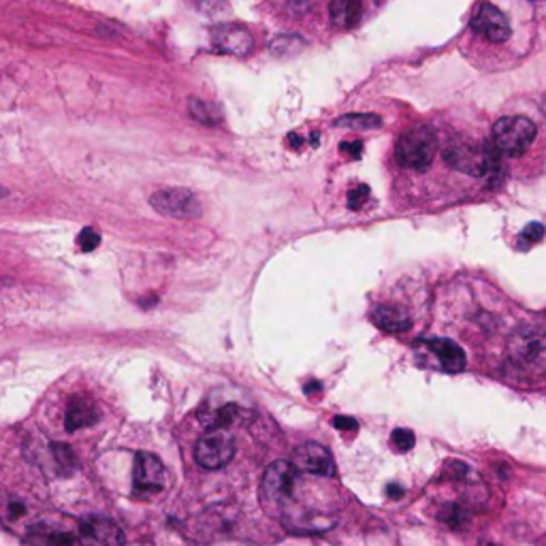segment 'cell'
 Here are the masks:
<instances>
[{
	"instance_id": "cell-1",
	"label": "cell",
	"mask_w": 546,
	"mask_h": 546,
	"mask_svg": "<svg viewBox=\"0 0 546 546\" xmlns=\"http://www.w3.org/2000/svg\"><path fill=\"white\" fill-rule=\"evenodd\" d=\"M299 470L290 461H273L261 480V502L271 514L284 510L299 487Z\"/></svg>"
},
{
	"instance_id": "cell-2",
	"label": "cell",
	"mask_w": 546,
	"mask_h": 546,
	"mask_svg": "<svg viewBox=\"0 0 546 546\" xmlns=\"http://www.w3.org/2000/svg\"><path fill=\"white\" fill-rule=\"evenodd\" d=\"M438 151V137L429 126H414L406 130L397 145H395V159L404 169L412 171H425Z\"/></svg>"
},
{
	"instance_id": "cell-3",
	"label": "cell",
	"mask_w": 546,
	"mask_h": 546,
	"mask_svg": "<svg viewBox=\"0 0 546 546\" xmlns=\"http://www.w3.org/2000/svg\"><path fill=\"white\" fill-rule=\"evenodd\" d=\"M444 161L448 167L474 175V178H489L495 175L500 169L497 156L491 147H478L470 143H454L444 149Z\"/></svg>"
},
{
	"instance_id": "cell-4",
	"label": "cell",
	"mask_w": 546,
	"mask_h": 546,
	"mask_svg": "<svg viewBox=\"0 0 546 546\" xmlns=\"http://www.w3.org/2000/svg\"><path fill=\"white\" fill-rule=\"evenodd\" d=\"M508 356L512 365L527 373L546 371V331L525 329L512 335L508 344Z\"/></svg>"
},
{
	"instance_id": "cell-5",
	"label": "cell",
	"mask_w": 546,
	"mask_h": 546,
	"mask_svg": "<svg viewBox=\"0 0 546 546\" xmlns=\"http://www.w3.org/2000/svg\"><path fill=\"white\" fill-rule=\"evenodd\" d=\"M535 124L529 118L514 116V118H502L493 124V143L500 151L508 156H521L527 151V147L535 139Z\"/></svg>"
},
{
	"instance_id": "cell-6",
	"label": "cell",
	"mask_w": 546,
	"mask_h": 546,
	"mask_svg": "<svg viewBox=\"0 0 546 546\" xmlns=\"http://www.w3.org/2000/svg\"><path fill=\"white\" fill-rule=\"evenodd\" d=\"M149 205L167 216V218H178V220H192L201 216V201L197 194L188 188H163L156 190L149 197Z\"/></svg>"
},
{
	"instance_id": "cell-7",
	"label": "cell",
	"mask_w": 546,
	"mask_h": 546,
	"mask_svg": "<svg viewBox=\"0 0 546 546\" xmlns=\"http://www.w3.org/2000/svg\"><path fill=\"white\" fill-rule=\"evenodd\" d=\"M232 454H235V440L222 427H213L211 431H207L199 440L194 452L197 463L205 470H220L232 459Z\"/></svg>"
},
{
	"instance_id": "cell-8",
	"label": "cell",
	"mask_w": 546,
	"mask_h": 546,
	"mask_svg": "<svg viewBox=\"0 0 546 546\" xmlns=\"http://www.w3.org/2000/svg\"><path fill=\"white\" fill-rule=\"evenodd\" d=\"M77 542L82 546H124V531L105 516H86L77 521Z\"/></svg>"
},
{
	"instance_id": "cell-9",
	"label": "cell",
	"mask_w": 546,
	"mask_h": 546,
	"mask_svg": "<svg viewBox=\"0 0 546 546\" xmlns=\"http://www.w3.org/2000/svg\"><path fill=\"white\" fill-rule=\"evenodd\" d=\"M290 463L303 474L323 476V478H331L335 474V461H333L331 452L316 442H305V444L297 446Z\"/></svg>"
},
{
	"instance_id": "cell-10",
	"label": "cell",
	"mask_w": 546,
	"mask_h": 546,
	"mask_svg": "<svg viewBox=\"0 0 546 546\" xmlns=\"http://www.w3.org/2000/svg\"><path fill=\"white\" fill-rule=\"evenodd\" d=\"M132 485L137 491H161L165 487V465L151 452H137L132 463Z\"/></svg>"
},
{
	"instance_id": "cell-11",
	"label": "cell",
	"mask_w": 546,
	"mask_h": 546,
	"mask_svg": "<svg viewBox=\"0 0 546 546\" xmlns=\"http://www.w3.org/2000/svg\"><path fill=\"white\" fill-rule=\"evenodd\" d=\"M211 43L222 54L246 56L254 47V39L248 28L240 24H218L211 30Z\"/></svg>"
},
{
	"instance_id": "cell-12",
	"label": "cell",
	"mask_w": 546,
	"mask_h": 546,
	"mask_svg": "<svg viewBox=\"0 0 546 546\" xmlns=\"http://www.w3.org/2000/svg\"><path fill=\"white\" fill-rule=\"evenodd\" d=\"M472 28H474V32L483 35L485 39H489L493 43H504L512 35L508 18L491 3H485L478 7L476 15L472 20Z\"/></svg>"
},
{
	"instance_id": "cell-13",
	"label": "cell",
	"mask_w": 546,
	"mask_h": 546,
	"mask_svg": "<svg viewBox=\"0 0 546 546\" xmlns=\"http://www.w3.org/2000/svg\"><path fill=\"white\" fill-rule=\"evenodd\" d=\"M26 535L35 546H73L77 542V529L66 531V529H60V527H56L51 523H43V521L32 523L28 527Z\"/></svg>"
},
{
	"instance_id": "cell-14",
	"label": "cell",
	"mask_w": 546,
	"mask_h": 546,
	"mask_svg": "<svg viewBox=\"0 0 546 546\" xmlns=\"http://www.w3.org/2000/svg\"><path fill=\"white\" fill-rule=\"evenodd\" d=\"M99 421V408L94 406L92 399L86 397H73L68 402L66 408V416H64V427L66 431H80L86 427H92Z\"/></svg>"
},
{
	"instance_id": "cell-15",
	"label": "cell",
	"mask_w": 546,
	"mask_h": 546,
	"mask_svg": "<svg viewBox=\"0 0 546 546\" xmlns=\"http://www.w3.org/2000/svg\"><path fill=\"white\" fill-rule=\"evenodd\" d=\"M427 348L433 352V356L442 365V369H446V371H461L465 367V352L452 340L435 337V340L427 342Z\"/></svg>"
},
{
	"instance_id": "cell-16",
	"label": "cell",
	"mask_w": 546,
	"mask_h": 546,
	"mask_svg": "<svg viewBox=\"0 0 546 546\" xmlns=\"http://www.w3.org/2000/svg\"><path fill=\"white\" fill-rule=\"evenodd\" d=\"M365 15V0H331V22L337 28H356Z\"/></svg>"
},
{
	"instance_id": "cell-17",
	"label": "cell",
	"mask_w": 546,
	"mask_h": 546,
	"mask_svg": "<svg viewBox=\"0 0 546 546\" xmlns=\"http://www.w3.org/2000/svg\"><path fill=\"white\" fill-rule=\"evenodd\" d=\"M373 323L378 329L386 331V333H402L408 331L412 327V321L406 311H402L399 307H391V305H382L373 311Z\"/></svg>"
},
{
	"instance_id": "cell-18",
	"label": "cell",
	"mask_w": 546,
	"mask_h": 546,
	"mask_svg": "<svg viewBox=\"0 0 546 546\" xmlns=\"http://www.w3.org/2000/svg\"><path fill=\"white\" fill-rule=\"evenodd\" d=\"M30 508L26 502L15 500L11 495H0V519L5 523H20L24 519H28Z\"/></svg>"
},
{
	"instance_id": "cell-19",
	"label": "cell",
	"mask_w": 546,
	"mask_h": 546,
	"mask_svg": "<svg viewBox=\"0 0 546 546\" xmlns=\"http://www.w3.org/2000/svg\"><path fill=\"white\" fill-rule=\"evenodd\" d=\"M188 109H190V116L201 122V124H207V126H213L222 120V111L218 105L213 103H205L201 99H190L188 103Z\"/></svg>"
},
{
	"instance_id": "cell-20",
	"label": "cell",
	"mask_w": 546,
	"mask_h": 546,
	"mask_svg": "<svg viewBox=\"0 0 546 546\" xmlns=\"http://www.w3.org/2000/svg\"><path fill=\"white\" fill-rule=\"evenodd\" d=\"M49 457L56 465V470L62 474H70L75 470V454L66 444H51L49 446Z\"/></svg>"
},
{
	"instance_id": "cell-21",
	"label": "cell",
	"mask_w": 546,
	"mask_h": 546,
	"mask_svg": "<svg viewBox=\"0 0 546 546\" xmlns=\"http://www.w3.org/2000/svg\"><path fill=\"white\" fill-rule=\"evenodd\" d=\"M380 124H382V120L378 116H371V113H352V116H342V118L335 120V126L359 128V130L378 128Z\"/></svg>"
},
{
	"instance_id": "cell-22",
	"label": "cell",
	"mask_w": 546,
	"mask_h": 546,
	"mask_svg": "<svg viewBox=\"0 0 546 546\" xmlns=\"http://www.w3.org/2000/svg\"><path fill=\"white\" fill-rule=\"evenodd\" d=\"M544 235H546V228H544L540 222H529V224L521 230L519 244H521V248H527V246H533V244L542 242Z\"/></svg>"
},
{
	"instance_id": "cell-23",
	"label": "cell",
	"mask_w": 546,
	"mask_h": 546,
	"mask_svg": "<svg viewBox=\"0 0 546 546\" xmlns=\"http://www.w3.org/2000/svg\"><path fill=\"white\" fill-rule=\"evenodd\" d=\"M467 519V510L463 508V506H446L444 510H442V521L446 523V525H450V527H454V529H459Z\"/></svg>"
},
{
	"instance_id": "cell-24",
	"label": "cell",
	"mask_w": 546,
	"mask_h": 546,
	"mask_svg": "<svg viewBox=\"0 0 546 546\" xmlns=\"http://www.w3.org/2000/svg\"><path fill=\"white\" fill-rule=\"evenodd\" d=\"M414 442H416V438H414V433L410 429H395L391 433V444L399 452H408L414 446Z\"/></svg>"
},
{
	"instance_id": "cell-25",
	"label": "cell",
	"mask_w": 546,
	"mask_h": 546,
	"mask_svg": "<svg viewBox=\"0 0 546 546\" xmlns=\"http://www.w3.org/2000/svg\"><path fill=\"white\" fill-rule=\"evenodd\" d=\"M99 244H101V235H99L94 228H84V230L80 232V237H77V246H80L84 252L97 250Z\"/></svg>"
},
{
	"instance_id": "cell-26",
	"label": "cell",
	"mask_w": 546,
	"mask_h": 546,
	"mask_svg": "<svg viewBox=\"0 0 546 546\" xmlns=\"http://www.w3.org/2000/svg\"><path fill=\"white\" fill-rule=\"evenodd\" d=\"M367 199H369V188L365 184H361V186H356L348 192V207L350 209H361L367 203Z\"/></svg>"
},
{
	"instance_id": "cell-27",
	"label": "cell",
	"mask_w": 546,
	"mask_h": 546,
	"mask_svg": "<svg viewBox=\"0 0 546 546\" xmlns=\"http://www.w3.org/2000/svg\"><path fill=\"white\" fill-rule=\"evenodd\" d=\"M340 149H342L344 154H348L350 159H361L363 143H361V141H344V143L340 145Z\"/></svg>"
},
{
	"instance_id": "cell-28",
	"label": "cell",
	"mask_w": 546,
	"mask_h": 546,
	"mask_svg": "<svg viewBox=\"0 0 546 546\" xmlns=\"http://www.w3.org/2000/svg\"><path fill=\"white\" fill-rule=\"evenodd\" d=\"M333 427L340 429V431H356L359 429V423L350 416H335L333 418Z\"/></svg>"
},
{
	"instance_id": "cell-29",
	"label": "cell",
	"mask_w": 546,
	"mask_h": 546,
	"mask_svg": "<svg viewBox=\"0 0 546 546\" xmlns=\"http://www.w3.org/2000/svg\"><path fill=\"white\" fill-rule=\"evenodd\" d=\"M386 495L393 497V500H402V497H404V489H399V485H388Z\"/></svg>"
},
{
	"instance_id": "cell-30",
	"label": "cell",
	"mask_w": 546,
	"mask_h": 546,
	"mask_svg": "<svg viewBox=\"0 0 546 546\" xmlns=\"http://www.w3.org/2000/svg\"><path fill=\"white\" fill-rule=\"evenodd\" d=\"M288 145H290L292 149H299V147L303 145V139H301L299 135H294V132H292V135H288Z\"/></svg>"
},
{
	"instance_id": "cell-31",
	"label": "cell",
	"mask_w": 546,
	"mask_h": 546,
	"mask_svg": "<svg viewBox=\"0 0 546 546\" xmlns=\"http://www.w3.org/2000/svg\"><path fill=\"white\" fill-rule=\"evenodd\" d=\"M307 384H309V386H305V393H307V395L314 393V391H316V393L321 391V382H307Z\"/></svg>"
},
{
	"instance_id": "cell-32",
	"label": "cell",
	"mask_w": 546,
	"mask_h": 546,
	"mask_svg": "<svg viewBox=\"0 0 546 546\" xmlns=\"http://www.w3.org/2000/svg\"><path fill=\"white\" fill-rule=\"evenodd\" d=\"M9 194V190L7 188H3V186H0V199H3V197H7Z\"/></svg>"
},
{
	"instance_id": "cell-33",
	"label": "cell",
	"mask_w": 546,
	"mask_h": 546,
	"mask_svg": "<svg viewBox=\"0 0 546 546\" xmlns=\"http://www.w3.org/2000/svg\"><path fill=\"white\" fill-rule=\"evenodd\" d=\"M483 546H497V544H493V542H485Z\"/></svg>"
}]
</instances>
